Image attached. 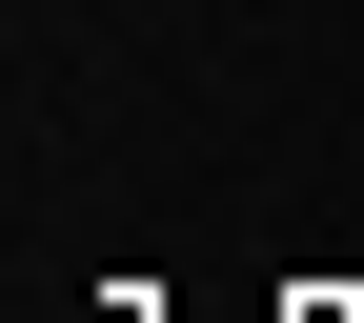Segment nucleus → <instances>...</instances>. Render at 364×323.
<instances>
[{
	"instance_id": "1",
	"label": "nucleus",
	"mask_w": 364,
	"mask_h": 323,
	"mask_svg": "<svg viewBox=\"0 0 364 323\" xmlns=\"http://www.w3.org/2000/svg\"><path fill=\"white\" fill-rule=\"evenodd\" d=\"M284 323H364V303H344V283H304V303H284Z\"/></svg>"
}]
</instances>
